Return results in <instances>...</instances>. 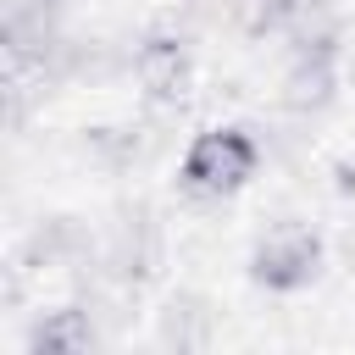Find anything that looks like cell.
<instances>
[{"label": "cell", "instance_id": "8992f818", "mask_svg": "<svg viewBox=\"0 0 355 355\" xmlns=\"http://www.w3.org/2000/svg\"><path fill=\"white\" fill-rule=\"evenodd\" d=\"M83 250H89V239H83V227H78L72 216H55V222L33 227V239H28V261H33V266H67V261H78Z\"/></svg>", "mask_w": 355, "mask_h": 355}, {"label": "cell", "instance_id": "ba28073f", "mask_svg": "<svg viewBox=\"0 0 355 355\" xmlns=\"http://www.w3.org/2000/svg\"><path fill=\"white\" fill-rule=\"evenodd\" d=\"M161 338L166 344H211V311L200 300H172L161 316Z\"/></svg>", "mask_w": 355, "mask_h": 355}, {"label": "cell", "instance_id": "5b68a950", "mask_svg": "<svg viewBox=\"0 0 355 355\" xmlns=\"http://www.w3.org/2000/svg\"><path fill=\"white\" fill-rule=\"evenodd\" d=\"M333 100V67H327V55H305V50H294V61H288V72H283V105L288 111H322Z\"/></svg>", "mask_w": 355, "mask_h": 355}, {"label": "cell", "instance_id": "3957f363", "mask_svg": "<svg viewBox=\"0 0 355 355\" xmlns=\"http://www.w3.org/2000/svg\"><path fill=\"white\" fill-rule=\"evenodd\" d=\"M105 277L111 283H139L155 266V222L144 211H122L105 233Z\"/></svg>", "mask_w": 355, "mask_h": 355}, {"label": "cell", "instance_id": "7a4b0ae2", "mask_svg": "<svg viewBox=\"0 0 355 355\" xmlns=\"http://www.w3.org/2000/svg\"><path fill=\"white\" fill-rule=\"evenodd\" d=\"M316 261H322V244L305 222H277L261 233L255 244V277L272 283V288H300L316 277Z\"/></svg>", "mask_w": 355, "mask_h": 355}, {"label": "cell", "instance_id": "277c9868", "mask_svg": "<svg viewBox=\"0 0 355 355\" xmlns=\"http://www.w3.org/2000/svg\"><path fill=\"white\" fill-rule=\"evenodd\" d=\"M133 72H139V83L150 89V100H178V94H183V78H189V55H183L178 39L155 33V39L139 44Z\"/></svg>", "mask_w": 355, "mask_h": 355}, {"label": "cell", "instance_id": "6da1fadb", "mask_svg": "<svg viewBox=\"0 0 355 355\" xmlns=\"http://www.w3.org/2000/svg\"><path fill=\"white\" fill-rule=\"evenodd\" d=\"M255 172V144L233 128H211L189 144L183 155V183L194 194H233L244 178Z\"/></svg>", "mask_w": 355, "mask_h": 355}, {"label": "cell", "instance_id": "52a82bcc", "mask_svg": "<svg viewBox=\"0 0 355 355\" xmlns=\"http://www.w3.org/2000/svg\"><path fill=\"white\" fill-rule=\"evenodd\" d=\"M89 344H94L89 311H50V316L33 327V349H61V355H72V349H89Z\"/></svg>", "mask_w": 355, "mask_h": 355}]
</instances>
